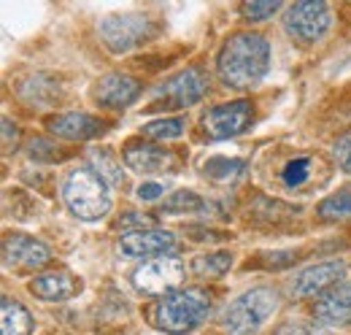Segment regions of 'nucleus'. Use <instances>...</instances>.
<instances>
[{"label":"nucleus","instance_id":"obj_14","mask_svg":"<svg viewBox=\"0 0 351 335\" xmlns=\"http://www.w3.org/2000/svg\"><path fill=\"white\" fill-rule=\"evenodd\" d=\"M313 316L324 327H349L351 325V281H341L330 292H324L316 305Z\"/></svg>","mask_w":351,"mask_h":335},{"label":"nucleus","instance_id":"obj_1","mask_svg":"<svg viewBox=\"0 0 351 335\" xmlns=\"http://www.w3.org/2000/svg\"><path fill=\"white\" fill-rule=\"evenodd\" d=\"M270 71V43L260 33H235L221 43L217 54V73L224 86L249 89Z\"/></svg>","mask_w":351,"mask_h":335},{"label":"nucleus","instance_id":"obj_24","mask_svg":"<svg viewBox=\"0 0 351 335\" xmlns=\"http://www.w3.org/2000/svg\"><path fill=\"white\" fill-rule=\"evenodd\" d=\"M316 213L324 219V222H338V219H349L351 216V187L335 192V195H327Z\"/></svg>","mask_w":351,"mask_h":335},{"label":"nucleus","instance_id":"obj_4","mask_svg":"<svg viewBox=\"0 0 351 335\" xmlns=\"http://www.w3.org/2000/svg\"><path fill=\"white\" fill-rule=\"evenodd\" d=\"M281 297L270 287H254L241 297H235L224 314L221 327L227 335H257L265 327V322L278 311Z\"/></svg>","mask_w":351,"mask_h":335},{"label":"nucleus","instance_id":"obj_23","mask_svg":"<svg viewBox=\"0 0 351 335\" xmlns=\"http://www.w3.org/2000/svg\"><path fill=\"white\" fill-rule=\"evenodd\" d=\"M141 130H143V135L152 138V141H173V138H181V135H184L186 119H184V117H162V119L146 122Z\"/></svg>","mask_w":351,"mask_h":335},{"label":"nucleus","instance_id":"obj_27","mask_svg":"<svg viewBox=\"0 0 351 335\" xmlns=\"http://www.w3.org/2000/svg\"><path fill=\"white\" fill-rule=\"evenodd\" d=\"M276 335H330L322 325H313V322H284L278 330H276Z\"/></svg>","mask_w":351,"mask_h":335},{"label":"nucleus","instance_id":"obj_5","mask_svg":"<svg viewBox=\"0 0 351 335\" xmlns=\"http://www.w3.org/2000/svg\"><path fill=\"white\" fill-rule=\"evenodd\" d=\"M97 33H100V41L106 43L108 51L125 54L141 43L152 41L157 36V25L141 14H111V16L100 19Z\"/></svg>","mask_w":351,"mask_h":335},{"label":"nucleus","instance_id":"obj_8","mask_svg":"<svg viewBox=\"0 0 351 335\" xmlns=\"http://www.w3.org/2000/svg\"><path fill=\"white\" fill-rule=\"evenodd\" d=\"M184 279V262L176 257H157L143 262L135 273H132V284L135 290L143 294H171Z\"/></svg>","mask_w":351,"mask_h":335},{"label":"nucleus","instance_id":"obj_30","mask_svg":"<svg viewBox=\"0 0 351 335\" xmlns=\"http://www.w3.org/2000/svg\"><path fill=\"white\" fill-rule=\"evenodd\" d=\"M332 154H335V163L341 165V170H343V173H351V135L341 138V141L335 143Z\"/></svg>","mask_w":351,"mask_h":335},{"label":"nucleus","instance_id":"obj_28","mask_svg":"<svg viewBox=\"0 0 351 335\" xmlns=\"http://www.w3.org/2000/svg\"><path fill=\"white\" fill-rule=\"evenodd\" d=\"M57 149H60V146H54L51 141L36 138V141L30 143V157H33V160H44V163H57V160L62 157Z\"/></svg>","mask_w":351,"mask_h":335},{"label":"nucleus","instance_id":"obj_15","mask_svg":"<svg viewBox=\"0 0 351 335\" xmlns=\"http://www.w3.org/2000/svg\"><path fill=\"white\" fill-rule=\"evenodd\" d=\"M141 97V82L128 73H108L95 86V100L106 108H128Z\"/></svg>","mask_w":351,"mask_h":335},{"label":"nucleus","instance_id":"obj_7","mask_svg":"<svg viewBox=\"0 0 351 335\" xmlns=\"http://www.w3.org/2000/svg\"><path fill=\"white\" fill-rule=\"evenodd\" d=\"M332 25V11L324 0H300L292 3L284 14L287 33L300 43H316Z\"/></svg>","mask_w":351,"mask_h":335},{"label":"nucleus","instance_id":"obj_9","mask_svg":"<svg viewBox=\"0 0 351 335\" xmlns=\"http://www.w3.org/2000/svg\"><path fill=\"white\" fill-rule=\"evenodd\" d=\"M254 122V106L252 100H230L208 108L203 114V127L214 141L235 138Z\"/></svg>","mask_w":351,"mask_h":335},{"label":"nucleus","instance_id":"obj_25","mask_svg":"<svg viewBox=\"0 0 351 335\" xmlns=\"http://www.w3.org/2000/svg\"><path fill=\"white\" fill-rule=\"evenodd\" d=\"M278 11H281L278 0H249V3H241V14L249 22H265V19H270Z\"/></svg>","mask_w":351,"mask_h":335},{"label":"nucleus","instance_id":"obj_29","mask_svg":"<svg viewBox=\"0 0 351 335\" xmlns=\"http://www.w3.org/2000/svg\"><path fill=\"white\" fill-rule=\"evenodd\" d=\"M95 160L100 163V176H103V178H108L111 184H122V178H125V176H122V168L117 165L106 152L95 154Z\"/></svg>","mask_w":351,"mask_h":335},{"label":"nucleus","instance_id":"obj_18","mask_svg":"<svg viewBox=\"0 0 351 335\" xmlns=\"http://www.w3.org/2000/svg\"><path fill=\"white\" fill-rule=\"evenodd\" d=\"M19 97L30 106H51L60 97V82L46 73L30 76L19 84Z\"/></svg>","mask_w":351,"mask_h":335},{"label":"nucleus","instance_id":"obj_3","mask_svg":"<svg viewBox=\"0 0 351 335\" xmlns=\"http://www.w3.org/2000/svg\"><path fill=\"white\" fill-rule=\"evenodd\" d=\"M62 200L68 211L84 222H97L111 211V192L106 178L92 168H76L62 181Z\"/></svg>","mask_w":351,"mask_h":335},{"label":"nucleus","instance_id":"obj_19","mask_svg":"<svg viewBox=\"0 0 351 335\" xmlns=\"http://www.w3.org/2000/svg\"><path fill=\"white\" fill-rule=\"evenodd\" d=\"M33 333V316L30 311L11 300V297H3L0 303V335H30Z\"/></svg>","mask_w":351,"mask_h":335},{"label":"nucleus","instance_id":"obj_31","mask_svg":"<svg viewBox=\"0 0 351 335\" xmlns=\"http://www.w3.org/2000/svg\"><path fill=\"white\" fill-rule=\"evenodd\" d=\"M162 192H165V187L162 184H157V181H146V184H141L138 187V200H143V203H152V200H160L162 198Z\"/></svg>","mask_w":351,"mask_h":335},{"label":"nucleus","instance_id":"obj_16","mask_svg":"<svg viewBox=\"0 0 351 335\" xmlns=\"http://www.w3.org/2000/svg\"><path fill=\"white\" fill-rule=\"evenodd\" d=\"M49 130L68 141H89V138H97L100 132H106V122L92 114H84V111H71V114H60V117L49 119Z\"/></svg>","mask_w":351,"mask_h":335},{"label":"nucleus","instance_id":"obj_6","mask_svg":"<svg viewBox=\"0 0 351 335\" xmlns=\"http://www.w3.org/2000/svg\"><path fill=\"white\" fill-rule=\"evenodd\" d=\"M208 92V76L200 68H184L152 92L149 108H186L203 100Z\"/></svg>","mask_w":351,"mask_h":335},{"label":"nucleus","instance_id":"obj_20","mask_svg":"<svg viewBox=\"0 0 351 335\" xmlns=\"http://www.w3.org/2000/svg\"><path fill=\"white\" fill-rule=\"evenodd\" d=\"M232 265V254L230 251H214V254H200L192 259V273L197 279H219L230 270Z\"/></svg>","mask_w":351,"mask_h":335},{"label":"nucleus","instance_id":"obj_26","mask_svg":"<svg viewBox=\"0 0 351 335\" xmlns=\"http://www.w3.org/2000/svg\"><path fill=\"white\" fill-rule=\"evenodd\" d=\"M311 168H313L311 157H298V160L287 163V168L281 170V178H284L287 187H300L311 178Z\"/></svg>","mask_w":351,"mask_h":335},{"label":"nucleus","instance_id":"obj_22","mask_svg":"<svg viewBox=\"0 0 351 335\" xmlns=\"http://www.w3.org/2000/svg\"><path fill=\"white\" fill-rule=\"evenodd\" d=\"M206 209V200L192 192V189H176L171 192L165 200H162V213L168 216H178V213H192V211H203Z\"/></svg>","mask_w":351,"mask_h":335},{"label":"nucleus","instance_id":"obj_12","mask_svg":"<svg viewBox=\"0 0 351 335\" xmlns=\"http://www.w3.org/2000/svg\"><path fill=\"white\" fill-rule=\"evenodd\" d=\"M176 249V235L168 230H157V227H146V230H128L125 235H119V251L125 257H160Z\"/></svg>","mask_w":351,"mask_h":335},{"label":"nucleus","instance_id":"obj_10","mask_svg":"<svg viewBox=\"0 0 351 335\" xmlns=\"http://www.w3.org/2000/svg\"><path fill=\"white\" fill-rule=\"evenodd\" d=\"M346 276V262L343 259H327V262H316L308 265L306 270H300L292 281V292L298 297H313V294L330 292L332 287L341 284V279Z\"/></svg>","mask_w":351,"mask_h":335},{"label":"nucleus","instance_id":"obj_17","mask_svg":"<svg viewBox=\"0 0 351 335\" xmlns=\"http://www.w3.org/2000/svg\"><path fill=\"white\" fill-rule=\"evenodd\" d=\"M30 292L46 303H62L68 297H76L82 292V281L71 276L68 270H54V273H41L30 281Z\"/></svg>","mask_w":351,"mask_h":335},{"label":"nucleus","instance_id":"obj_2","mask_svg":"<svg viewBox=\"0 0 351 335\" xmlns=\"http://www.w3.org/2000/svg\"><path fill=\"white\" fill-rule=\"evenodd\" d=\"M214 308L211 294L200 287H186V290H173L157 300L152 311V325L168 335H186L197 330Z\"/></svg>","mask_w":351,"mask_h":335},{"label":"nucleus","instance_id":"obj_13","mask_svg":"<svg viewBox=\"0 0 351 335\" xmlns=\"http://www.w3.org/2000/svg\"><path fill=\"white\" fill-rule=\"evenodd\" d=\"M125 165L141 173V176H154V173H171L176 170V157L168 149H160L154 143H143V141H130L122 152Z\"/></svg>","mask_w":351,"mask_h":335},{"label":"nucleus","instance_id":"obj_21","mask_svg":"<svg viewBox=\"0 0 351 335\" xmlns=\"http://www.w3.org/2000/svg\"><path fill=\"white\" fill-rule=\"evenodd\" d=\"M243 170H246V163L238 160V157H208L203 163V173L208 178H214V181H221V184L241 178Z\"/></svg>","mask_w":351,"mask_h":335},{"label":"nucleus","instance_id":"obj_32","mask_svg":"<svg viewBox=\"0 0 351 335\" xmlns=\"http://www.w3.org/2000/svg\"><path fill=\"white\" fill-rule=\"evenodd\" d=\"M16 138H19L16 125L11 119H3V146H5V152H11V146L16 143Z\"/></svg>","mask_w":351,"mask_h":335},{"label":"nucleus","instance_id":"obj_11","mask_svg":"<svg viewBox=\"0 0 351 335\" xmlns=\"http://www.w3.org/2000/svg\"><path fill=\"white\" fill-rule=\"evenodd\" d=\"M3 259L8 268H16V270H38L51 259V251L44 241L33 235L14 233V235H5L3 241Z\"/></svg>","mask_w":351,"mask_h":335}]
</instances>
